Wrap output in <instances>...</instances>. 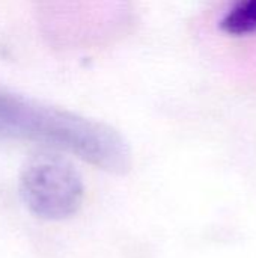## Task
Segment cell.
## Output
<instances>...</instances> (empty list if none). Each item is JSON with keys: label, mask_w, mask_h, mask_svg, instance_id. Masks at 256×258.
<instances>
[{"label": "cell", "mask_w": 256, "mask_h": 258, "mask_svg": "<svg viewBox=\"0 0 256 258\" xmlns=\"http://www.w3.org/2000/svg\"><path fill=\"white\" fill-rule=\"evenodd\" d=\"M0 132L53 144L116 175L131 169L130 147L116 130L71 112L0 97Z\"/></svg>", "instance_id": "obj_1"}, {"label": "cell", "mask_w": 256, "mask_h": 258, "mask_svg": "<svg viewBox=\"0 0 256 258\" xmlns=\"http://www.w3.org/2000/svg\"><path fill=\"white\" fill-rule=\"evenodd\" d=\"M20 194L35 216L44 221H65L80 210L84 186L69 162L53 154H42L23 168Z\"/></svg>", "instance_id": "obj_2"}, {"label": "cell", "mask_w": 256, "mask_h": 258, "mask_svg": "<svg viewBox=\"0 0 256 258\" xmlns=\"http://www.w3.org/2000/svg\"><path fill=\"white\" fill-rule=\"evenodd\" d=\"M220 29L231 36L256 33V0H235L220 20Z\"/></svg>", "instance_id": "obj_3"}]
</instances>
